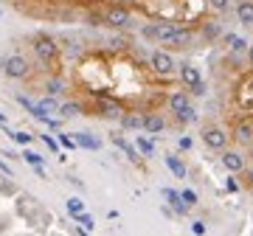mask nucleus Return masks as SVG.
<instances>
[{"instance_id": "f257e3e1", "label": "nucleus", "mask_w": 253, "mask_h": 236, "mask_svg": "<svg viewBox=\"0 0 253 236\" xmlns=\"http://www.w3.org/2000/svg\"><path fill=\"white\" fill-rule=\"evenodd\" d=\"M31 51H34V56L40 59V62H54L56 56H59V45H56L54 37L48 34H37L34 39H31Z\"/></svg>"}, {"instance_id": "f03ea898", "label": "nucleus", "mask_w": 253, "mask_h": 236, "mask_svg": "<svg viewBox=\"0 0 253 236\" xmlns=\"http://www.w3.org/2000/svg\"><path fill=\"white\" fill-rule=\"evenodd\" d=\"M177 73H180V82L186 84V90H189V93H194V96H203V93H206V84H203V73H200L197 65L183 62L180 68H177Z\"/></svg>"}, {"instance_id": "7ed1b4c3", "label": "nucleus", "mask_w": 253, "mask_h": 236, "mask_svg": "<svg viewBox=\"0 0 253 236\" xmlns=\"http://www.w3.org/2000/svg\"><path fill=\"white\" fill-rule=\"evenodd\" d=\"M101 23H104V26H110V28H129V26H132V11L126 9V6L113 3V6H107V9H104Z\"/></svg>"}, {"instance_id": "20e7f679", "label": "nucleus", "mask_w": 253, "mask_h": 236, "mask_svg": "<svg viewBox=\"0 0 253 236\" xmlns=\"http://www.w3.org/2000/svg\"><path fill=\"white\" fill-rule=\"evenodd\" d=\"M177 28H180V26H177V23H172V20H158V23H152V26L144 28V37H146V39L161 42V45H166V42L177 34Z\"/></svg>"}, {"instance_id": "39448f33", "label": "nucleus", "mask_w": 253, "mask_h": 236, "mask_svg": "<svg viewBox=\"0 0 253 236\" xmlns=\"http://www.w3.org/2000/svg\"><path fill=\"white\" fill-rule=\"evenodd\" d=\"M222 157H219V163L225 166L231 174H242L245 169H248V152H242V146H236V149H222Z\"/></svg>"}, {"instance_id": "423d86ee", "label": "nucleus", "mask_w": 253, "mask_h": 236, "mask_svg": "<svg viewBox=\"0 0 253 236\" xmlns=\"http://www.w3.org/2000/svg\"><path fill=\"white\" fill-rule=\"evenodd\" d=\"M203 144H206L211 152H222V149H228V144H231V132H225L222 127H206L203 129Z\"/></svg>"}, {"instance_id": "0eeeda50", "label": "nucleus", "mask_w": 253, "mask_h": 236, "mask_svg": "<svg viewBox=\"0 0 253 236\" xmlns=\"http://www.w3.org/2000/svg\"><path fill=\"white\" fill-rule=\"evenodd\" d=\"M149 68H152L158 76H172L177 71V65H174V56L169 51H152L149 56Z\"/></svg>"}, {"instance_id": "6e6552de", "label": "nucleus", "mask_w": 253, "mask_h": 236, "mask_svg": "<svg viewBox=\"0 0 253 236\" xmlns=\"http://www.w3.org/2000/svg\"><path fill=\"white\" fill-rule=\"evenodd\" d=\"M231 141L236 146H242V149H248L253 144V118H239L236 121L234 129H231Z\"/></svg>"}, {"instance_id": "1a4fd4ad", "label": "nucleus", "mask_w": 253, "mask_h": 236, "mask_svg": "<svg viewBox=\"0 0 253 236\" xmlns=\"http://www.w3.org/2000/svg\"><path fill=\"white\" fill-rule=\"evenodd\" d=\"M3 73H6L9 79H26L28 73H31V65H28L26 56L14 54V56H9V59L3 62Z\"/></svg>"}, {"instance_id": "9d476101", "label": "nucleus", "mask_w": 253, "mask_h": 236, "mask_svg": "<svg viewBox=\"0 0 253 236\" xmlns=\"http://www.w3.org/2000/svg\"><path fill=\"white\" fill-rule=\"evenodd\" d=\"M166 45L172 48V51H189V48L194 45V34H191L189 28H177V34H174Z\"/></svg>"}, {"instance_id": "9b49d317", "label": "nucleus", "mask_w": 253, "mask_h": 236, "mask_svg": "<svg viewBox=\"0 0 253 236\" xmlns=\"http://www.w3.org/2000/svg\"><path fill=\"white\" fill-rule=\"evenodd\" d=\"M169 110H172V116H177V113H183L186 107H191V96H189V90H174L172 96H169Z\"/></svg>"}, {"instance_id": "f8f14e48", "label": "nucleus", "mask_w": 253, "mask_h": 236, "mask_svg": "<svg viewBox=\"0 0 253 236\" xmlns=\"http://www.w3.org/2000/svg\"><path fill=\"white\" fill-rule=\"evenodd\" d=\"M236 20H239V26L253 28V0H239L236 3Z\"/></svg>"}, {"instance_id": "ddd939ff", "label": "nucleus", "mask_w": 253, "mask_h": 236, "mask_svg": "<svg viewBox=\"0 0 253 236\" xmlns=\"http://www.w3.org/2000/svg\"><path fill=\"white\" fill-rule=\"evenodd\" d=\"M99 116H104V118H118V121H121V116H124V107H121L118 101H113V99H101V101H99Z\"/></svg>"}, {"instance_id": "4468645a", "label": "nucleus", "mask_w": 253, "mask_h": 236, "mask_svg": "<svg viewBox=\"0 0 253 236\" xmlns=\"http://www.w3.org/2000/svg\"><path fill=\"white\" fill-rule=\"evenodd\" d=\"M144 129L149 132V135L161 132V129H166V118L158 116V113H149V116H144Z\"/></svg>"}, {"instance_id": "2eb2a0df", "label": "nucleus", "mask_w": 253, "mask_h": 236, "mask_svg": "<svg viewBox=\"0 0 253 236\" xmlns=\"http://www.w3.org/2000/svg\"><path fill=\"white\" fill-rule=\"evenodd\" d=\"M163 197H166V200L172 202V208L177 211V214H186V211H189V205H186V200H183V194H177V191H163Z\"/></svg>"}, {"instance_id": "dca6fc26", "label": "nucleus", "mask_w": 253, "mask_h": 236, "mask_svg": "<svg viewBox=\"0 0 253 236\" xmlns=\"http://www.w3.org/2000/svg\"><path fill=\"white\" fill-rule=\"evenodd\" d=\"M121 127L124 129H144V116H138V113H124V116H121Z\"/></svg>"}, {"instance_id": "f3484780", "label": "nucleus", "mask_w": 253, "mask_h": 236, "mask_svg": "<svg viewBox=\"0 0 253 236\" xmlns=\"http://www.w3.org/2000/svg\"><path fill=\"white\" fill-rule=\"evenodd\" d=\"M45 93H48V96H62V93H65V82L59 79V76H51V79L45 82Z\"/></svg>"}, {"instance_id": "a211bd4d", "label": "nucleus", "mask_w": 253, "mask_h": 236, "mask_svg": "<svg viewBox=\"0 0 253 236\" xmlns=\"http://www.w3.org/2000/svg\"><path fill=\"white\" fill-rule=\"evenodd\" d=\"M82 113V104H76V101H65V104H59V116L62 118H76Z\"/></svg>"}, {"instance_id": "6ab92c4d", "label": "nucleus", "mask_w": 253, "mask_h": 236, "mask_svg": "<svg viewBox=\"0 0 253 236\" xmlns=\"http://www.w3.org/2000/svg\"><path fill=\"white\" fill-rule=\"evenodd\" d=\"M166 166H169V169H172L177 177H186V166H183L177 157H172V155H169V157H166Z\"/></svg>"}, {"instance_id": "aec40b11", "label": "nucleus", "mask_w": 253, "mask_h": 236, "mask_svg": "<svg viewBox=\"0 0 253 236\" xmlns=\"http://www.w3.org/2000/svg\"><path fill=\"white\" fill-rule=\"evenodd\" d=\"M177 121H180V124H191V121H194V118H197V110H194V104H191V107H186L183 110V113H177Z\"/></svg>"}, {"instance_id": "412c9836", "label": "nucleus", "mask_w": 253, "mask_h": 236, "mask_svg": "<svg viewBox=\"0 0 253 236\" xmlns=\"http://www.w3.org/2000/svg\"><path fill=\"white\" fill-rule=\"evenodd\" d=\"M76 144L87 146V149H99V141H96V138H90L87 132H79V135H76Z\"/></svg>"}, {"instance_id": "4be33fe9", "label": "nucleus", "mask_w": 253, "mask_h": 236, "mask_svg": "<svg viewBox=\"0 0 253 236\" xmlns=\"http://www.w3.org/2000/svg\"><path fill=\"white\" fill-rule=\"evenodd\" d=\"M208 6L217 11V14H225V11L231 9V0H208Z\"/></svg>"}, {"instance_id": "5701e85b", "label": "nucleus", "mask_w": 253, "mask_h": 236, "mask_svg": "<svg viewBox=\"0 0 253 236\" xmlns=\"http://www.w3.org/2000/svg\"><path fill=\"white\" fill-rule=\"evenodd\" d=\"M135 144H138V149H141V155H144V157H149V155L155 152V144H152V141H146V138H138Z\"/></svg>"}, {"instance_id": "b1692460", "label": "nucleus", "mask_w": 253, "mask_h": 236, "mask_svg": "<svg viewBox=\"0 0 253 236\" xmlns=\"http://www.w3.org/2000/svg\"><path fill=\"white\" fill-rule=\"evenodd\" d=\"M113 141H116V144L121 146V149H124L126 155H129V160H141V157H138V152H135V149H132V146H129V144H126V141H121V138H118V135L113 138Z\"/></svg>"}, {"instance_id": "393cba45", "label": "nucleus", "mask_w": 253, "mask_h": 236, "mask_svg": "<svg viewBox=\"0 0 253 236\" xmlns=\"http://www.w3.org/2000/svg\"><path fill=\"white\" fill-rule=\"evenodd\" d=\"M68 211L76 217V214H82V211H84V202H82L79 197H71V200H68Z\"/></svg>"}, {"instance_id": "a878e982", "label": "nucleus", "mask_w": 253, "mask_h": 236, "mask_svg": "<svg viewBox=\"0 0 253 236\" xmlns=\"http://www.w3.org/2000/svg\"><path fill=\"white\" fill-rule=\"evenodd\" d=\"M11 138H14V141H17V144H31V135H28V132H11Z\"/></svg>"}, {"instance_id": "bb28decb", "label": "nucleus", "mask_w": 253, "mask_h": 236, "mask_svg": "<svg viewBox=\"0 0 253 236\" xmlns=\"http://www.w3.org/2000/svg\"><path fill=\"white\" fill-rule=\"evenodd\" d=\"M76 219L84 225V231H93V217H87V214H76Z\"/></svg>"}, {"instance_id": "cd10ccee", "label": "nucleus", "mask_w": 253, "mask_h": 236, "mask_svg": "<svg viewBox=\"0 0 253 236\" xmlns=\"http://www.w3.org/2000/svg\"><path fill=\"white\" fill-rule=\"evenodd\" d=\"M183 200H186V205H194V202H197V191L186 189V191H183Z\"/></svg>"}, {"instance_id": "c85d7f7f", "label": "nucleus", "mask_w": 253, "mask_h": 236, "mask_svg": "<svg viewBox=\"0 0 253 236\" xmlns=\"http://www.w3.org/2000/svg\"><path fill=\"white\" fill-rule=\"evenodd\" d=\"M242 177H245V186H248V189H253V163L242 172Z\"/></svg>"}, {"instance_id": "c756f323", "label": "nucleus", "mask_w": 253, "mask_h": 236, "mask_svg": "<svg viewBox=\"0 0 253 236\" xmlns=\"http://www.w3.org/2000/svg\"><path fill=\"white\" fill-rule=\"evenodd\" d=\"M23 157H26V160H28L31 166H42V157H40V155H34V152H26Z\"/></svg>"}, {"instance_id": "7c9ffc66", "label": "nucleus", "mask_w": 253, "mask_h": 236, "mask_svg": "<svg viewBox=\"0 0 253 236\" xmlns=\"http://www.w3.org/2000/svg\"><path fill=\"white\" fill-rule=\"evenodd\" d=\"M191 234L203 236V234H206V225H203V222H191Z\"/></svg>"}, {"instance_id": "2f4dec72", "label": "nucleus", "mask_w": 253, "mask_h": 236, "mask_svg": "<svg viewBox=\"0 0 253 236\" xmlns=\"http://www.w3.org/2000/svg\"><path fill=\"white\" fill-rule=\"evenodd\" d=\"M59 141H62V144L68 146V149H73V146H76V141H71L68 135H59Z\"/></svg>"}, {"instance_id": "473e14b6", "label": "nucleus", "mask_w": 253, "mask_h": 236, "mask_svg": "<svg viewBox=\"0 0 253 236\" xmlns=\"http://www.w3.org/2000/svg\"><path fill=\"white\" fill-rule=\"evenodd\" d=\"M245 54H248V65H251V68H253V42H251V45H248V51H245Z\"/></svg>"}, {"instance_id": "72a5a7b5", "label": "nucleus", "mask_w": 253, "mask_h": 236, "mask_svg": "<svg viewBox=\"0 0 253 236\" xmlns=\"http://www.w3.org/2000/svg\"><path fill=\"white\" fill-rule=\"evenodd\" d=\"M42 141H45V144L51 146V149H56V141H54V138H48V135H42Z\"/></svg>"}, {"instance_id": "f704fd0d", "label": "nucleus", "mask_w": 253, "mask_h": 236, "mask_svg": "<svg viewBox=\"0 0 253 236\" xmlns=\"http://www.w3.org/2000/svg\"><path fill=\"white\" fill-rule=\"evenodd\" d=\"M248 160H251V163H253V144L248 146Z\"/></svg>"}, {"instance_id": "c9c22d12", "label": "nucleus", "mask_w": 253, "mask_h": 236, "mask_svg": "<svg viewBox=\"0 0 253 236\" xmlns=\"http://www.w3.org/2000/svg\"><path fill=\"white\" fill-rule=\"evenodd\" d=\"M0 124H6V116H3V113H0Z\"/></svg>"}]
</instances>
